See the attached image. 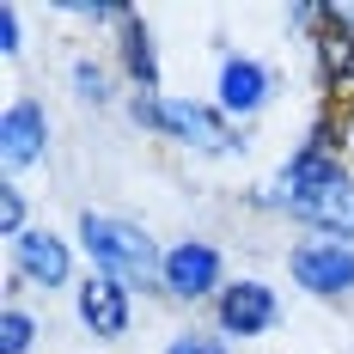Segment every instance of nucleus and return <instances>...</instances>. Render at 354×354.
Here are the masks:
<instances>
[{
    "label": "nucleus",
    "mask_w": 354,
    "mask_h": 354,
    "mask_svg": "<svg viewBox=\"0 0 354 354\" xmlns=\"http://www.w3.org/2000/svg\"><path fill=\"white\" fill-rule=\"evenodd\" d=\"M293 275L312 293H348L354 287V250L342 239H312L293 250Z\"/></svg>",
    "instance_id": "f03ea898"
},
{
    "label": "nucleus",
    "mask_w": 354,
    "mask_h": 354,
    "mask_svg": "<svg viewBox=\"0 0 354 354\" xmlns=\"http://www.w3.org/2000/svg\"><path fill=\"white\" fill-rule=\"evenodd\" d=\"M220 324L226 330H239V336H257V330H269L275 324V293L263 281H239L220 293Z\"/></svg>",
    "instance_id": "39448f33"
},
{
    "label": "nucleus",
    "mask_w": 354,
    "mask_h": 354,
    "mask_svg": "<svg viewBox=\"0 0 354 354\" xmlns=\"http://www.w3.org/2000/svg\"><path fill=\"white\" fill-rule=\"evenodd\" d=\"M0 153H6V165H25V159H37V147H43V110L37 104H12L6 116H0Z\"/></svg>",
    "instance_id": "9d476101"
},
{
    "label": "nucleus",
    "mask_w": 354,
    "mask_h": 354,
    "mask_svg": "<svg viewBox=\"0 0 354 354\" xmlns=\"http://www.w3.org/2000/svg\"><path fill=\"white\" fill-rule=\"evenodd\" d=\"M293 214H306L312 226H324V239H354V183L348 177H336V183H318V189H306V196H293L287 202Z\"/></svg>",
    "instance_id": "7ed1b4c3"
},
{
    "label": "nucleus",
    "mask_w": 354,
    "mask_h": 354,
    "mask_svg": "<svg viewBox=\"0 0 354 354\" xmlns=\"http://www.w3.org/2000/svg\"><path fill=\"white\" fill-rule=\"evenodd\" d=\"M214 281H220V257H214L208 245H177L171 257H165V287H171V293H183V299L208 293Z\"/></svg>",
    "instance_id": "423d86ee"
},
{
    "label": "nucleus",
    "mask_w": 354,
    "mask_h": 354,
    "mask_svg": "<svg viewBox=\"0 0 354 354\" xmlns=\"http://www.w3.org/2000/svg\"><path fill=\"white\" fill-rule=\"evenodd\" d=\"M25 342H31V318H25V312H6V336H0V348H6V354H25Z\"/></svg>",
    "instance_id": "ddd939ff"
},
{
    "label": "nucleus",
    "mask_w": 354,
    "mask_h": 354,
    "mask_svg": "<svg viewBox=\"0 0 354 354\" xmlns=\"http://www.w3.org/2000/svg\"><path fill=\"white\" fill-rule=\"evenodd\" d=\"M147 122H159V129H171V135H196V147H232V135L214 122L202 104H135Z\"/></svg>",
    "instance_id": "0eeeda50"
},
{
    "label": "nucleus",
    "mask_w": 354,
    "mask_h": 354,
    "mask_svg": "<svg viewBox=\"0 0 354 354\" xmlns=\"http://www.w3.org/2000/svg\"><path fill=\"white\" fill-rule=\"evenodd\" d=\"M318 62H324V86L336 98H354V31H342L336 19L318 37Z\"/></svg>",
    "instance_id": "6e6552de"
},
{
    "label": "nucleus",
    "mask_w": 354,
    "mask_h": 354,
    "mask_svg": "<svg viewBox=\"0 0 354 354\" xmlns=\"http://www.w3.org/2000/svg\"><path fill=\"white\" fill-rule=\"evenodd\" d=\"M80 239H86V250L104 263L116 281H147L153 269H165L159 257H153V245H147L135 226H122V220H104V214H86L80 220Z\"/></svg>",
    "instance_id": "f257e3e1"
},
{
    "label": "nucleus",
    "mask_w": 354,
    "mask_h": 354,
    "mask_svg": "<svg viewBox=\"0 0 354 354\" xmlns=\"http://www.w3.org/2000/svg\"><path fill=\"white\" fill-rule=\"evenodd\" d=\"M263 68L257 62H226V73H220V104L226 110H257L263 104Z\"/></svg>",
    "instance_id": "9b49d317"
},
{
    "label": "nucleus",
    "mask_w": 354,
    "mask_h": 354,
    "mask_svg": "<svg viewBox=\"0 0 354 354\" xmlns=\"http://www.w3.org/2000/svg\"><path fill=\"white\" fill-rule=\"evenodd\" d=\"M80 318L92 336H122L129 330V287L116 275H98V281L80 287Z\"/></svg>",
    "instance_id": "20e7f679"
},
{
    "label": "nucleus",
    "mask_w": 354,
    "mask_h": 354,
    "mask_svg": "<svg viewBox=\"0 0 354 354\" xmlns=\"http://www.w3.org/2000/svg\"><path fill=\"white\" fill-rule=\"evenodd\" d=\"M129 68L141 73V86H153V43H147V25H129Z\"/></svg>",
    "instance_id": "f8f14e48"
},
{
    "label": "nucleus",
    "mask_w": 354,
    "mask_h": 354,
    "mask_svg": "<svg viewBox=\"0 0 354 354\" xmlns=\"http://www.w3.org/2000/svg\"><path fill=\"white\" fill-rule=\"evenodd\" d=\"M171 354H226V348H214V342H196V336H183V342H171Z\"/></svg>",
    "instance_id": "2eb2a0df"
},
{
    "label": "nucleus",
    "mask_w": 354,
    "mask_h": 354,
    "mask_svg": "<svg viewBox=\"0 0 354 354\" xmlns=\"http://www.w3.org/2000/svg\"><path fill=\"white\" fill-rule=\"evenodd\" d=\"M19 220H25V202H19V189H6V196H0V226L19 232Z\"/></svg>",
    "instance_id": "4468645a"
},
{
    "label": "nucleus",
    "mask_w": 354,
    "mask_h": 354,
    "mask_svg": "<svg viewBox=\"0 0 354 354\" xmlns=\"http://www.w3.org/2000/svg\"><path fill=\"white\" fill-rule=\"evenodd\" d=\"M19 269H25L31 281H43V287L68 281V250H62V239H49V232H19Z\"/></svg>",
    "instance_id": "1a4fd4ad"
}]
</instances>
